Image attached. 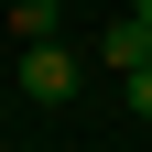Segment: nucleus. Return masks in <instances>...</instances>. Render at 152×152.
<instances>
[{
  "instance_id": "f257e3e1",
  "label": "nucleus",
  "mask_w": 152,
  "mask_h": 152,
  "mask_svg": "<svg viewBox=\"0 0 152 152\" xmlns=\"http://www.w3.org/2000/svg\"><path fill=\"white\" fill-rule=\"evenodd\" d=\"M22 98H44V109L76 98V54L54 44V33H44V44H22Z\"/></svg>"
},
{
  "instance_id": "f03ea898",
  "label": "nucleus",
  "mask_w": 152,
  "mask_h": 152,
  "mask_svg": "<svg viewBox=\"0 0 152 152\" xmlns=\"http://www.w3.org/2000/svg\"><path fill=\"white\" fill-rule=\"evenodd\" d=\"M98 65H109V76H130V65H152V0H130L120 22L98 33Z\"/></svg>"
},
{
  "instance_id": "7ed1b4c3",
  "label": "nucleus",
  "mask_w": 152,
  "mask_h": 152,
  "mask_svg": "<svg viewBox=\"0 0 152 152\" xmlns=\"http://www.w3.org/2000/svg\"><path fill=\"white\" fill-rule=\"evenodd\" d=\"M120 98H130V120H152V65H130V76H120Z\"/></svg>"
}]
</instances>
